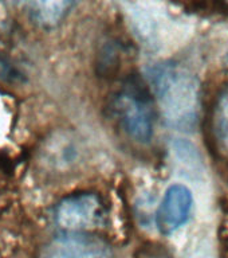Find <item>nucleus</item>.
<instances>
[{
  "instance_id": "1",
  "label": "nucleus",
  "mask_w": 228,
  "mask_h": 258,
  "mask_svg": "<svg viewBox=\"0 0 228 258\" xmlns=\"http://www.w3.org/2000/svg\"><path fill=\"white\" fill-rule=\"evenodd\" d=\"M152 90L165 124L179 131L196 126L201 109L200 82L187 69L161 63L150 73Z\"/></svg>"
},
{
  "instance_id": "2",
  "label": "nucleus",
  "mask_w": 228,
  "mask_h": 258,
  "mask_svg": "<svg viewBox=\"0 0 228 258\" xmlns=\"http://www.w3.org/2000/svg\"><path fill=\"white\" fill-rule=\"evenodd\" d=\"M110 112L114 120L137 143H148L153 136L155 108L152 94L136 77H129L117 88L110 98Z\"/></svg>"
},
{
  "instance_id": "3",
  "label": "nucleus",
  "mask_w": 228,
  "mask_h": 258,
  "mask_svg": "<svg viewBox=\"0 0 228 258\" xmlns=\"http://www.w3.org/2000/svg\"><path fill=\"white\" fill-rule=\"evenodd\" d=\"M54 218L60 229L68 233H82L104 225L105 206L96 194H71L55 206Z\"/></svg>"
},
{
  "instance_id": "4",
  "label": "nucleus",
  "mask_w": 228,
  "mask_h": 258,
  "mask_svg": "<svg viewBox=\"0 0 228 258\" xmlns=\"http://www.w3.org/2000/svg\"><path fill=\"white\" fill-rule=\"evenodd\" d=\"M40 258H114L108 242L85 233H66L52 238Z\"/></svg>"
},
{
  "instance_id": "5",
  "label": "nucleus",
  "mask_w": 228,
  "mask_h": 258,
  "mask_svg": "<svg viewBox=\"0 0 228 258\" xmlns=\"http://www.w3.org/2000/svg\"><path fill=\"white\" fill-rule=\"evenodd\" d=\"M192 192L183 184L171 185L157 210L156 223L161 234L169 235L187 223L192 211Z\"/></svg>"
},
{
  "instance_id": "6",
  "label": "nucleus",
  "mask_w": 228,
  "mask_h": 258,
  "mask_svg": "<svg viewBox=\"0 0 228 258\" xmlns=\"http://www.w3.org/2000/svg\"><path fill=\"white\" fill-rule=\"evenodd\" d=\"M208 137L217 156L228 161V85L219 92L209 110Z\"/></svg>"
},
{
  "instance_id": "7",
  "label": "nucleus",
  "mask_w": 228,
  "mask_h": 258,
  "mask_svg": "<svg viewBox=\"0 0 228 258\" xmlns=\"http://www.w3.org/2000/svg\"><path fill=\"white\" fill-rule=\"evenodd\" d=\"M71 2H32L28 3V14L42 27H54L67 15Z\"/></svg>"
},
{
  "instance_id": "8",
  "label": "nucleus",
  "mask_w": 228,
  "mask_h": 258,
  "mask_svg": "<svg viewBox=\"0 0 228 258\" xmlns=\"http://www.w3.org/2000/svg\"><path fill=\"white\" fill-rule=\"evenodd\" d=\"M0 77L4 80H18L19 78V72H16L12 64L8 63V60L3 56H0Z\"/></svg>"
}]
</instances>
